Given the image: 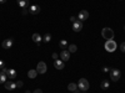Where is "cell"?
I'll return each mask as SVG.
<instances>
[{
	"mask_svg": "<svg viewBox=\"0 0 125 93\" xmlns=\"http://www.w3.org/2000/svg\"><path fill=\"white\" fill-rule=\"evenodd\" d=\"M103 72H110V68L109 67H103Z\"/></svg>",
	"mask_w": 125,
	"mask_h": 93,
	"instance_id": "obj_29",
	"label": "cell"
},
{
	"mask_svg": "<svg viewBox=\"0 0 125 93\" xmlns=\"http://www.w3.org/2000/svg\"><path fill=\"white\" fill-rule=\"evenodd\" d=\"M33 93H43V91H41L40 88H38V89H35V91H34Z\"/></svg>",
	"mask_w": 125,
	"mask_h": 93,
	"instance_id": "obj_30",
	"label": "cell"
},
{
	"mask_svg": "<svg viewBox=\"0 0 125 93\" xmlns=\"http://www.w3.org/2000/svg\"><path fill=\"white\" fill-rule=\"evenodd\" d=\"M121 77V72L119 68H111L110 70V79L113 82H118Z\"/></svg>",
	"mask_w": 125,
	"mask_h": 93,
	"instance_id": "obj_2",
	"label": "cell"
},
{
	"mask_svg": "<svg viewBox=\"0 0 125 93\" xmlns=\"http://www.w3.org/2000/svg\"><path fill=\"white\" fill-rule=\"evenodd\" d=\"M36 76H38V71H36V70H30V71L28 72V77L31 78V79L35 78Z\"/></svg>",
	"mask_w": 125,
	"mask_h": 93,
	"instance_id": "obj_17",
	"label": "cell"
},
{
	"mask_svg": "<svg viewBox=\"0 0 125 93\" xmlns=\"http://www.w3.org/2000/svg\"><path fill=\"white\" fill-rule=\"evenodd\" d=\"M13 44H14V40L11 37H8L1 42V46L4 48H10V47H13Z\"/></svg>",
	"mask_w": 125,
	"mask_h": 93,
	"instance_id": "obj_6",
	"label": "cell"
},
{
	"mask_svg": "<svg viewBox=\"0 0 125 93\" xmlns=\"http://www.w3.org/2000/svg\"><path fill=\"white\" fill-rule=\"evenodd\" d=\"M78 20H79V19H78V16H71V17H70V21H71L73 24H74L75 21H78Z\"/></svg>",
	"mask_w": 125,
	"mask_h": 93,
	"instance_id": "obj_24",
	"label": "cell"
},
{
	"mask_svg": "<svg viewBox=\"0 0 125 93\" xmlns=\"http://www.w3.org/2000/svg\"><path fill=\"white\" fill-rule=\"evenodd\" d=\"M25 93H31V92H30V91H26V92H25Z\"/></svg>",
	"mask_w": 125,
	"mask_h": 93,
	"instance_id": "obj_33",
	"label": "cell"
},
{
	"mask_svg": "<svg viewBox=\"0 0 125 93\" xmlns=\"http://www.w3.org/2000/svg\"><path fill=\"white\" fill-rule=\"evenodd\" d=\"M5 88L8 89V91H13V89H15L16 88V83H14L13 81H8V82H5Z\"/></svg>",
	"mask_w": 125,
	"mask_h": 93,
	"instance_id": "obj_11",
	"label": "cell"
},
{
	"mask_svg": "<svg viewBox=\"0 0 125 93\" xmlns=\"http://www.w3.org/2000/svg\"><path fill=\"white\" fill-rule=\"evenodd\" d=\"M101 36L105 40H113L114 39V31L110 27H104L101 30Z\"/></svg>",
	"mask_w": 125,
	"mask_h": 93,
	"instance_id": "obj_3",
	"label": "cell"
},
{
	"mask_svg": "<svg viewBox=\"0 0 125 93\" xmlns=\"http://www.w3.org/2000/svg\"><path fill=\"white\" fill-rule=\"evenodd\" d=\"M120 51H121V52H125V42H121V45H120Z\"/></svg>",
	"mask_w": 125,
	"mask_h": 93,
	"instance_id": "obj_25",
	"label": "cell"
},
{
	"mask_svg": "<svg viewBox=\"0 0 125 93\" xmlns=\"http://www.w3.org/2000/svg\"><path fill=\"white\" fill-rule=\"evenodd\" d=\"M68 89H69L70 92H75V91H78V89H79V87H78V85H76V83L71 82V83H69V85H68Z\"/></svg>",
	"mask_w": 125,
	"mask_h": 93,
	"instance_id": "obj_15",
	"label": "cell"
},
{
	"mask_svg": "<svg viewBox=\"0 0 125 93\" xmlns=\"http://www.w3.org/2000/svg\"><path fill=\"white\" fill-rule=\"evenodd\" d=\"M83 93H86V92H83Z\"/></svg>",
	"mask_w": 125,
	"mask_h": 93,
	"instance_id": "obj_34",
	"label": "cell"
},
{
	"mask_svg": "<svg viewBox=\"0 0 125 93\" xmlns=\"http://www.w3.org/2000/svg\"><path fill=\"white\" fill-rule=\"evenodd\" d=\"M29 13L33 14V15H36V14L40 13V8H39L38 5H31V6L29 8Z\"/></svg>",
	"mask_w": 125,
	"mask_h": 93,
	"instance_id": "obj_12",
	"label": "cell"
},
{
	"mask_svg": "<svg viewBox=\"0 0 125 93\" xmlns=\"http://www.w3.org/2000/svg\"><path fill=\"white\" fill-rule=\"evenodd\" d=\"M4 3H6V0H0V4H4Z\"/></svg>",
	"mask_w": 125,
	"mask_h": 93,
	"instance_id": "obj_32",
	"label": "cell"
},
{
	"mask_svg": "<svg viewBox=\"0 0 125 93\" xmlns=\"http://www.w3.org/2000/svg\"><path fill=\"white\" fill-rule=\"evenodd\" d=\"M51 57H53V60H54V61H55V60H58V58H59V55H58V54H55V52H54V54H53V56H51Z\"/></svg>",
	"mask_w": 125,
	"mask_h": 93,
	"instance_id": "obj_27",
	"label": "cell"
},
{
	"mask_svg": "<svg viewBox=\"0 0 125 93\" xmlns=\"http://www.w3.org/2000/svg\"><path fill=\"white\" fill-rule=\"evenodd\" d=\"M1 72H3V73H4V75H6V76H8V72H9V70H8V68H5V67H4V68H3V71H1Z\"/></svg>",
	"mask_w": 125,
	"mask_h": 93,
	"instance_id": "obj_28",
	"label": "cell"
},
{
	"mask_svg": "<svg viewBox=\"0 0 125 93\" xmlns=\"http://www.w3.org/2000/svg\"><path fill=\"white\" fill-rule=\"evenodd\" d=\"M110 87V82L108 81V79H103V82H101V88L103 89H108Z\"/></svg>",
	"mask_w": 125,
	"mask_h": 93,
	"instance_id": "obj_19",
	"label": "cell"
},
{
	"mask_svg": "<svg viewBox=\"0 0 125 93\" xmlns=\"http://www.w3.org/2000/svg\"><path fill=\"white\" fill-rule=\"evenodd\" d=\"M31 39H33V41H34V42H36V45H38V46H40V42L43 41V37H41L39 34H33Z\"/></svg>",
	"mask_w": 125,
	"mask_h": 93,
	"instance_id": "obj_13",
	"label": "cell"
},
{
	"mask_svg": "<svg viewBox=\"0 0 125 93\" xmlns=\"http://www.w3.org/2000/svg\"><path fill=\"white\" fill-rule=\"evenodd\" d=\"M59 46H60L62 50H65V47L69 46V45H68V41H66V40H61L60 42H59Z\"/></svg>",
	"mask_w": 125,
	"mask_h": 93,
	"instance_id": "obj_20",
	"label": "cell"
},
{
	"mask_svg": "<svg viewBox=\"0 0 125 93\" xmlns=\"http://www.w3.org/2000/svg\"><path fill=\"white\" fill-rule=\"evenodd\" d=\"M81 30H83V21L78 20V21H75L73 24V31H74V32H80Z\"/></svg>",
	"mask_w": 125,
	"mask_h": 93,
	"instance_id": "obj_7",
	"label": "cell"
},
{
	"mask_svg": "<svg viewBox=\"0 0 125 93\" xmlns=\"http://www.w3.org/2000/svg\"><path fill=\"white\" fill-rule=\"evenodd\" d=\"M6 78H8V76L6 75H4L3 73V72H0V83H5V82H6Z\"/></svg>",
	"mask_w": 125,
	"mask_h": 93,
	"instance_id": "obj_21",
	"label": "cell"
},
{
	"mask_svg": "<svg viewBox=\"0 0 125 93\" xmlns=\"http://www.w3.org/2000/svg\"><path fill=\"white\" fill-rule=\"evenodd\" d=\"M78 87H79L80 91L86 92V91L89 89V82H88V79H85V78H80L79 82H78Z\"/></svg>",
	"mask_w": 125,
	"mask_h": 93,
	"instance_id": "obj_4",
	"label": "cell"
},
{
	"mask_svg": "<svg viewBox=\"0 0 125 93\" xmlns=\"http://www.w3.org/2000/svg\"><path fill=\"white\" fill-rule=\"evenodd\" d=\"M50 40H51V35L50 34H45L43 36V41H44V42H50Z\"/></svg>",
	"mask_w": 125,
	"mask_h": 93,
	"instance_id": "obj_22",
	"label": "cell"
},
{
	"mask_svg": "<svg viewBox=\"0 0 125 93\" xmlns=\"http://www.w3.org/2000/svg\"><path fill=\"white\" fill-rule=\"evenodd\" d=\"M69 58H70V52L66 50H62L61 54H60V60L65 62V61H69Z\"/></svg>",
	"mask_w": 125,
	"mask_h": 93,
	"instance_id": "obj_9",
	"label": "cell"
},
{
	"mask_svg": "<svg viewBox=\"0 0 125 93\" xmlns=\"http://www.w3.org/2000/svg\"><path fill=\"white\" fill-rule=\"evenodd\" d=\"M23 86H24V82L23 81H18L16 82V88H21Z\"/></svg>",
	"mask_w": 125,
	"mask_h": 93,
	"instance_id": "obj_23",
	"label": "cell"
},
{
	"mask_svg": "<svg viewBox=\"0 0 125 93\" xmlns=\"http://www.w3.org/2000/svg\"><path fill=\"white\" fill-rule=\"evenodd\" d=\"M104 46H105V50L108 51V52H114V51L118 48V45L114 40H106Z\"/></svg>",
	"mask_w": 125,
	"mask_h": 93,
	"instance_id": "obj_1",
	"label": "cell"
},
{
	"mask_svg": "<svg viewBox=\"0 0 125 93\" xmlns=\"http://www.w3.org/2000/svg\"><path fill=\"white\" fill-rule=\"evenodd\" d=\"M88 17H89V13L86 11V10H81V11L79 13V15H78V19L80 20V21H85Z\"/></svg>",
	"mask_w": 125,
	"mask_h": 93,
	"instance_id": "obj_8",
	"label": "cell"
},
{
	"mask_svg": "<svg viewBox=\"0 0 125 93\" xmlns=\"http://www.w3.org/2000/svg\"><path fill=\"white\" fill-rule=\"evenodd\" d=\"M21 14H23V15H26V14H28V10H26V9H23V11H21Z\"/></svg>",
	"mask_w": 125,
	"mask_h": 93,
	"instance_id": "obj_31",
	"label": "cell"
},
{
	"mask_svg": "<svg viewBox=\"0 0 125 93\" xmlns=\"http://www.w3.org/2000/svg\"><path fill=\"white\" fill-rule=\"evenodd\" d=\"M18 5L23 9H26L29 6V0H18Z\"/></svg>",
	"mask_w": 125,
	"mask_h": 93,
	"instance_id": "obj_14",
	"label": "cell"
},
{
	"mask_svg": "<svg viewBox=\"0 0 125 93\" xmlns=\"http://www.w3.org/2000/svg\"><path fill=\"white\" fill-rule=\"evenodd\" d=\"M4 67H5V62H4L3 60H0V68H1V70H3Z\"/></svg>",
	"mask_w": 125,
	"mask_h": 93,
	"instance_id": "obj_26",
	"label": "cell"
},
{
	"mask_svg": "<svg viewBox=\"0 0 125 93\" xmlns=\"http://www.w3.org/2000/svg\"><path fill=\"white\" fill-rule=\"evenodd\" d=\"M76 50H78V46H76V45H74V44H71V45H69V46H68V51H69L70 54L76 52Z\"/></svg>",
	"mask_w": 125,
	"mask_h": 93,
	"instance_id": "obj_18",
	"label": "cell"
},
{
	"mask_svg": "<svg viewBox=\"0 0 125 93\" xmlns=\"http://www.w3.org/2000/svg\"><path fill=\"white\" fill-rule=\"evenodd\" d=\"M16 71L15 70H13V68H10L9 70V72H8V78H10V79H14L15 77H16Z\"/></svg>",
	"mask_w": 125,
	"mask_h": 93,
	"instance_id": "obj_16",
	"label": "cell"
},
{
	"mask_svg": "<svg viewBox=\"0 0 125 93\" xmlns=\"http://www.w3.org/2000/svg\"><path fill=\"white\" fill-rule=\"evenodd\" d=\"M46 70H48L46 63H45V62H43V61H40L39 63H38V66H36V71H38V73L44 75L45 72H46Z\"/></svg>",
	"mask_w": 125,
	"mask_h": 93,
	"instance_id": "obj_5",
	"label": "cell"
},
{
	"mask_svg": "<svg viewBox=\"0 0 125 93\" xmlns=\"http://www.w3.org/2000/svg\"><path fill=\"white\" fill-rule=\"evenodd\" d=\"M54 67L56 68V70H62L65 66H64V61H61L60 58H58V60H55L54 61Z\"/></svg>",
	"mask_w": 125,
	"mask_h": 93,
	"instance_id": "obj_10",
	"label": "cell"
}]
</instances>
